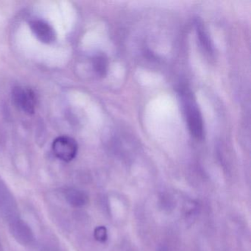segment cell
Listing matches in <instances>:
<instances>
[{"mask_svg": "<svg viewBox=\"0 0 251 251\" xmlns=\"http://www.w3.org/2000/svg\"><path fill=\"white\" fill-rule=\"evenodd\" d=\"M179 96L191 135L198 140L202 139L204 133L203 120L193 94L187 88H181Z\"/></svg>", "mask_w": 251, "mask_h": 251, "instance_id": "cell-1", "label": "cell"}, {"mask_svg": "<svg viewBox=\"0 0 251 251\" xmlns=\"http://www.w3.org/2000/svg\"><path fill=\"white\" fill-rule=\"evenodd\" d=\"M77 142L70 136H60L54 140L52 151L57 158L65 162H70L77 153Z\"/></svg>", "mask_w": 251, "mask_h": 251, "instance_id": "cell-2", "label": "cell"}, {"mask_svg": "<svg viewBox=\"0 0 251 251\" xmlns=\"http://www.w3.org/2000/svg\"><path fill=\"white\" fill-rule=\"evenodd\" d=\"M14 104L27 114H34L36 105V95L32 89L17 86L12 91Z\"/></svg>", "mask_w": 251, "mask_h": 251, "instance_id": "cell-3", "label": "cell"}, {"mask_svg": "<svg viewBox=\"0 0 251 251\" xmlns=\"http://www.w3.org/2000/svg\"><path fill=\"white\" fill-rule=\"evenodd\" d=\"M30 26L35 36L43 43H53L56 39L55 30L46 22L40 20H33L30 22Z\"/></svg>", "mask_w": 251, "mask_h": 251, "instance_id": "cell-4", "label": "cell"}, {"mask_svg": "<svg viewBox=\"0 0 251 251\" xmlns=\"http://www.w3.org/2000/svg\"><path fill=\"white\" fill-rule=\"evenodd\" d=\"M64 198L69 204L74 207H82L89 202L86 192L75 188H68L64 191Z\"/></svg>", "mask_w": 251, "mask_h": 251, "instance_id": "cell-5", "label": "cell"}, {"mask_svg": "<svg viewBox=\"0 0 251 251\" xmlns=\"http://www.w3.org/2000/svg\"><path fill=\"white\" fill-rule=\"evenodd\" d=\"M197 31H198V38L201 46L203 48L204 50L208 54L213 53L212 45L210 41L209 36L205 30L203 26L201 23H197Z\"/></svg>", "mask_w": 251, "mask_h": 251, "instance_id": "cell-6", "label": "cell"}, {"mask_svg": "<svg viewBox=\"0 0 251 251\" xmlns=\"http://www.w3.org/2000/svg\"><path fill=\"white\" fill-rule=\"evenodd\" d=\"M93 67L98 75L105 76L108 70V60L103 55H98L93 58Z\"/></svg>", "mask_w": 251, "mask_h": 251, "instance_id": "cell-7", "label": "cell"}, {"mask_svg": "<svg viewBox=\"0 0 251 251\" xmlns=\"http://www.w3.org/2000/svg\"><path fill=\"white\" fill-rule=\"evenodd\" d=\"M94 234H95V238L96 240L100 242H105L108 238L107 230L104 226H99V227H96Z\"/></svg>", "mask_w": 251, "mask_h": 251, "instance_id": "cell-8", "label": "cell"}]
</instances>
